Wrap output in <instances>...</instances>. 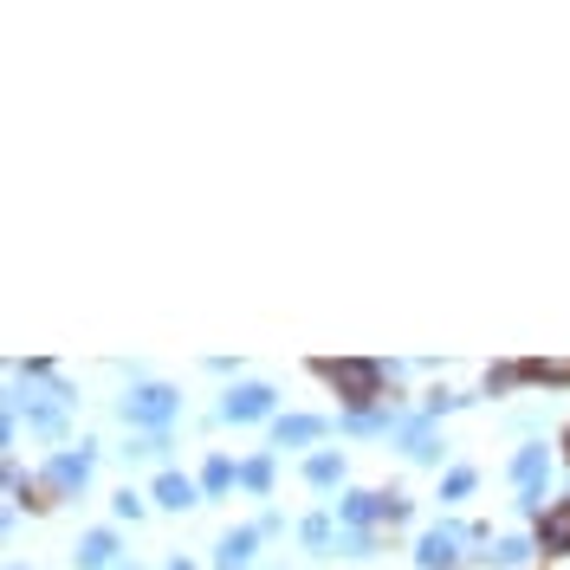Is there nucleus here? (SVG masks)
Segmentation results:
<instances>
[{
  "label": "nucleus",
  "mask_w": 570,
  "mask_h": 570,
  "mask_svg": "<svg viewBox=\"0 0 570 570\" xmlns=\"http://www.w3.org/2000/svg\"><path fill=\"white\" fill-rule=\"evenodd\" d=\"M544 532H551V538H558V544H564V538H570V512H558V519H551Z\"/></svg>",
  "instance_id": "f257e3e1"
}]
</instances>
